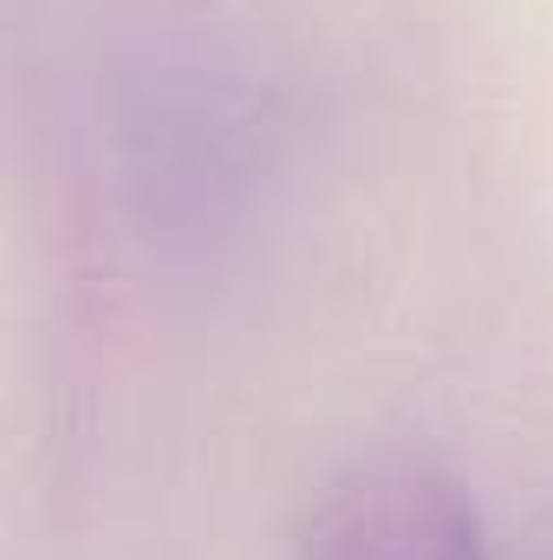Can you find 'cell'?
Segmentation results:
<instances>
[{
	"mask_svg": "<svg viewBox=\"0 0 553 560\" xmlns=\"http://www.w3.org/2000/svg\"><path fill=\"white\" fill-rule=\"evenodd\" d=\"M293 560H489L462 482L423 456H352L306 502Z\"/></svg>",
	"mask_w": 553,
	"mask_h": 560,
	"instance_id": "cell-1",
	"label": "cell"
},
{
	"mask_svg": "<svg viewBox=\"0 0 553 560\" xmlns=\"http://www.w3.org/2000/svg\"><path fill=\"white\" fill-rule=\"evenodd\" d=\"M534 560H553V515L541 522V548H534Z\"/></svg>",
	"mask_w": 553,
	"mask_h": 560,
	"instance_id": "cell-2",
	"label": "cell"
}]
</instances>
